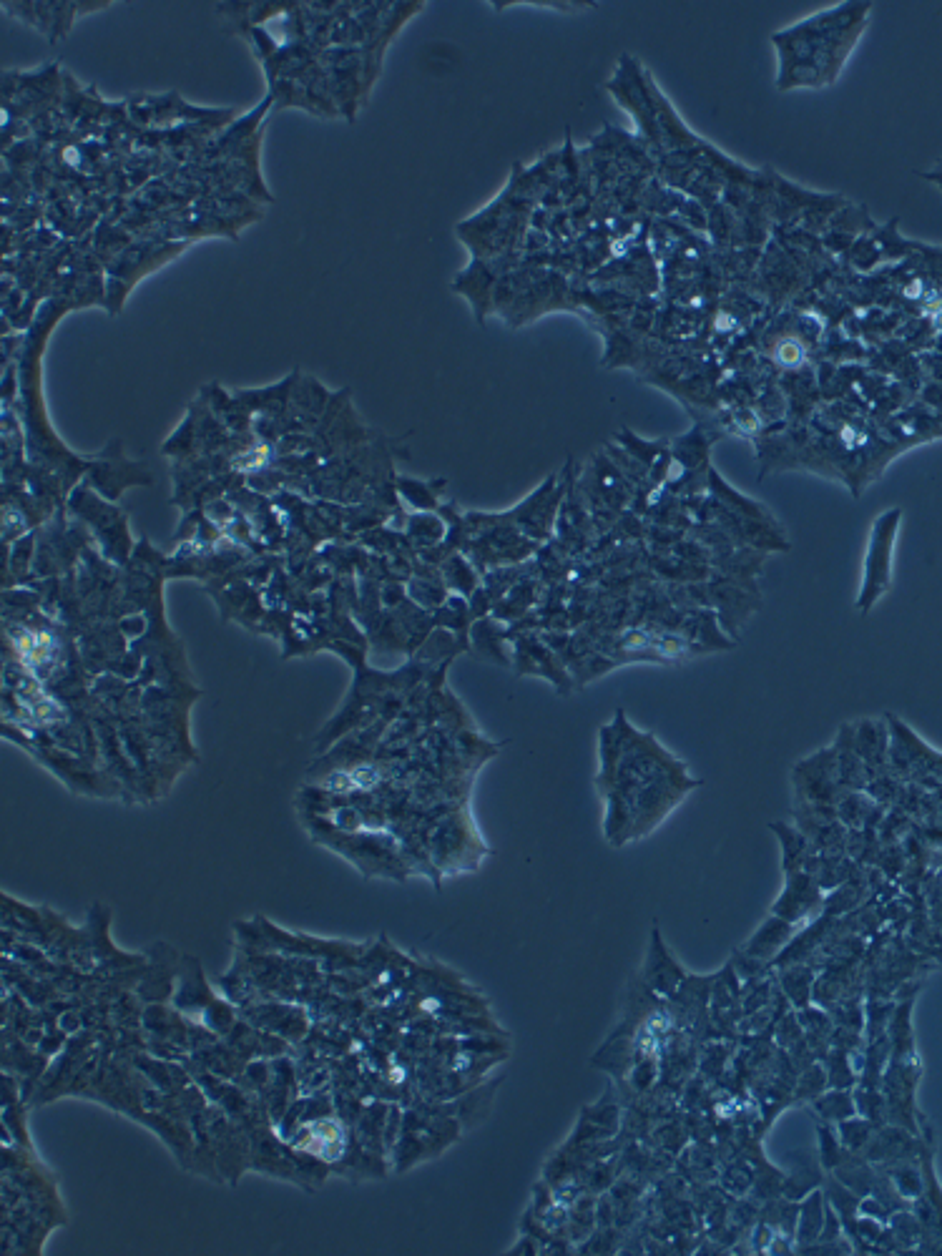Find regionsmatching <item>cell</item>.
I'll return each instance as SVG.
<instances>
[{
  "mask_svg": "<svg viewBox=\"0 0 942 1256\" xmlns=\"http://www.w3.org/2000/svg\"><path fill=\"white\" fill-rule=\"evenodd\" d=\"M621 716V752L611 772L598 774L596 787L606 802V840L621 847L649 834L699 782H691L679 759L654 734L636 731Z\"/></svg>",
  "mask_w": 942,
  "mask_h": 1256,
  "instance_id": "obj_1",
  "label": "cell"
},
{
  "mask_svg": "<svg viewBox=\"0 0 942 1256\" xmlns=\"http://www.w3.org/2000/svg\"><path fill=\"white\" fill-rule=\"evenodd\" d=\"M867 13V3H842L777 33L779 91L802 86L822 88L832 83L865 28Z\"/></svg>",
  "mask_w": 942,
  "mask_h": 1256,
  "instance_id": "obj_2",
  "label": "cell"
},
{
  "mask_svg": "<svg viewBox=\"0 0 942 1256\" xmlns=\"http://www.w3.org/2000/svg\"><path fill=\"white\" fill-rule=\"evenodd\" d=\"M902 510L890 508L875 520L870 533V546L865 556V576H862L857 608L862 613L872 611L875 603L890 591L892 586V556H895V538L900 528Z\"/></svg>",
  "mask_w": 942,
  "mask_h": 1256,
  "instance_id": "obj_3",
  "label": "cell"
},
{
  "mask_svg": "<svg viewBox=\"0 0 942 1256\" xmlns=\"http://www.w3.org/2000/svg\"><path fill=\"white\" fill-rule=\"evenodd\" d=\"M822 912L824 892L819 887V882L814 880V875H809L807 870L787 875V887H784V892L772 905V915H779L784 920L799 925V922L817 920Z\"/></svg>",
  "mask_w": 942,
  "mask_h": 1256,
  "instance_id": "obj_4",
  "label": "cell"
},
{
  "mask_svg": "<svg viewBox=\"0 0 942 1256\" xmlns=\"http://www.w3.org/2000/svg\"><path fill=\"white\" fill-rule=\"evenodd\" d=\"M686 978H689V973H686V970L681 968L679 960L669 953L659 927H654V932H651L649 950H646L644 970H641V980H644V985L654 995L669 1000L671 995L684 985Z\"/></svg>",
  "mask_w": 942,
  "mask_h": 1256,
  "instance_id": "obj_5",
  "label": "cell"
},
{
  "mask_svg": "<svg viewBox=\"0 0 942 1256\" xmlns=\"http://www.w3.org/2000/svg\"><path fill=\"white\" fill-rule=\"evenodd\" d=\"M794 935H797V925H794V922L784 920V917H779V915H772L769 920H764L762 925H759V930L754 932L747 942H744L742 950L752 955V958L764 960V963L772 965L774 960H777V955L787 948L789 942H792Z\"/></svg>",
  "mask_w": 942,
  "mask_h": 1256,
  "instance_id": "obj_6",
  "label": "cell"
},
{
  "mask_svg": "<svg viewBox=\"0 0 942 1256\" xmlns=\"http://www.w3.org/2000/svg\"><path fill=\"white\" fill-rule=\"evenodd\" d=\"M817 973L819 970L812 968L809 963L784 965V968H777L779 990L787 995L789 1005H792L794 1010L812 1003V990H814V980H817Z\"/></svg>",
  "mask_w": 942,
  "mask_h": 1256,
  "instance_id": "obj_7",
  "label": "cell"
},
{
  "mask_svg": "<svg viewBox=\"0 0 942 1256\" xmlns=\"http://www.w3.org/2000/svg\"><path fill=\"white\" fill-rule=\"evenodd\" d=\"M824 1209H827V1196L824 1191L814 1189L812 1194L799 1201V1219L797 1231H794V1249L819 1241L824 1226Z\"/></svg>",
  "mask_w": 942,
  "mask_h": 1256,
  "instance_id": "obj_8",
  "label": "cell"
},
{
  "mask_svg": "<svg viewBox=\"0 0 942 1256\" xmlns=\"http://www.w3.org/2000/svg\"><path fill=\"white\" fill-rule=\"evenodd\" d=\"M812 1111L822 1118L824 1123H837L845 1121V1118L857 1116V1103H855V1091L852 1088H827L822 1096H817L812 1101Z\"/></svg>",
  "mask_w": 942,
  "mask_h": 1256,
  "instance_id": "obj_9",
  "label": "cell"
},
{
  "mask_svg": "<svg viewBox=\"0 0 942 1256\" xmlns=\"http://www.w3.org/2000/svg\"><path fill=\"white\" fill-rule=\"evenodd\" d=\"M754 1174H757V1171H754V1164L749 1161V1156H744V1154L734 1156V1159L726 1161L724 1169H721V1174H719L721 1189H724L729 1196L742 1199L744 1194L752 1191Z\"/></svg>",
  "mask_w": 942,
  "mask_h": 1256,
  "instance_id": "obj_10",
  "label": "cell"
},
{
  "mask_svg": "<svg viewBox=\"0 0 942 1256\" xmlns=\"http://www.w3.org/2000/svg\"><path fill=\"white\" fill-rule=\"evenodd\" d=\"M772 829L777 832L779 842L784 847V872L792 875V872L804 870V862H807V837L799 834L794 827H787L784 822H774Z\"/></svg>",
  "mask_w": 942,
  "mask_h": 1256,
  "instance_id": "obj_11",
  "label": "cell"
},
{
  "mask_svg": "<svg viewBox=\"0 0 942 1256\" xmlns=\"http://www.w3.org/2000/svg\"><path fill=\"white\" fill-rule=\"evenodd\" d=\"M824 1071H827V1083L829 1088H852L860 1078V1071H855L850 1061V1053L842 1051V1048H829V1053L824 1056L822 1061Z\"/></svg>",
  "mask_w": 942,
  "mask_h": 1256,
  "instance_id": "obj_12",
  "label": "cell"
},
{
  "mask_svg": "<svg viewBox=\"0 0 942 1256\" xmlns=\"http://www.w3.org/2000/svg\"><path fill=\"white\" fill-rule=\"evenodd\" d=\"M875 1131H877V1123H872L870 1118L860 1116V1113L837 1123V1136H840L842 1146H845L847 1151H852V1154H862Z\"/></svg>",
  "mask_w": 942,
  "mask_h": 1256,
  "instance_id": "obj_13",
  "label": "cell"
},
{
  "mask_svg": "<svg viewBox=\"0 0 942 1256\" xmlns=\"http://www.w3.org/2000/svg\"><path fill=\"white\" fill-rule=\"evenodd\" d=\"M829 1088L827 1083V1071H824L822 1061H814L812 1066H807L804 1071H799L797 1083H794V1098L797 1101H807L812 1103L814 1098L822 1096L824 1091Z\"/></svg>",
  "mask_w": 942,
  "mask_h": 1256,
  "instance_id": "obj_14",
  "label": "cell"
},
{
  "mask_svg": "<svg viewBox=\"0 0 942 1256\" xmlns=\"http://www.w3.org/2000/svg\"><path fill=\"white\" fill-rule=\"evenodd\" d=\"M656 1081H659V1063H656L654 1056H641L639 1061L631 1066V1071H628V1088H631V1093H636V1096L651 1093V1088L656 1086Z\"/></svg>",
  "mask_w": 942,
  "mask_h": 1256,
  "instance_id": "obj_15",
  "label": "cell"
},
{
  "mask_svg": "<svg viewBox=\"0 0 942 1256\" xmlns=\"http://www.w3.org/2000/svg\"><path fill=\"white\" fill-rule=\"evenodd\" d=\"M817 1136H819V1164H822V1169L832 1171L834 1166H837L842 1159H845L847 1148L842 1146L840 1136H837V1133H834L832 1128H829V1123H827V1126H824V1123H819Z\"/></svg>",
  "mask_w": 942,
  "mask_h": 1256,
  "instance_id": "obj_16",
  "label": "cell"
},
{
  "mask_svg": "<svg viewBox=\"0 0 942 1256\" xmlns=\"http://www.w3.org/2000/svg\"><path fill=\"white\" fill-rule=\"evenodd\" d=\"M689 1136H691L689 1128L681 1126L679 1121H664L656 1126L654 1136L651 1138H654V1146L659 1148V1151H666V1154H679L681 1148L686 1146V1141H689Z\"/></svg>",
  "mask_w": 942,
  "mask_h": 1256,
  "instance_id": "obj_17",
  "label": "cell"
},
{
  "mask_svg": "<svg viewBox=\"0 0 942 1256\" xmlns=\"http://www.w3.org/2000/svg\"><path fill=\"white\" fill-rule=\"evenodd\" d=\"M892 1184H895V1191L905 1199H917L922 1196L925 1186H922V1176L920 1171L907 1166L905 1161H900L897 1166H892Z\"/></svg>",
  "mask_w": 942,
  "mask_h": 1256,
  "instance_id": "obj_18",
  "label": "cell"
},
{
  "mask_svg": "<svg viewBox=\"0 0 942 1256\" xmlns=\"http://www.w3.org/2000/svg\"><path fill=\"white\" fill-rule=\"evenodd\" d=\"M804 1040V1028L797 1018V1010L794 1013H784L779 1018V1023L774 1025V1043L782 1048V1051H792L794 1045L802 1043Z\"/></svg>",
  "mask_w": 942,
  "mask_h": 1256,
  "instance_id": "obj_19",
  "label": "cell"
},
{
  "mask_svg": "<svg viewBox=\"0 0 942 1256\" xmlns=\"http://www.w3.org/2000/svg\"><path fill=\"white\" fill-rule=\"evenodd\" d=\"M855 1103H857V1113L865 1118H870L872 1123H880V1118L885 1116V1098L875 1091L872 1086H862L855 1091Z\"/></svg>",
  "mask_w": 942,
  "mask_h": 1256,
  "instance_id": "obj_20",
  "label": "cell"
},
{
  "mask_svg": "<svg viewBox=\"0 0 942 1256\" xmlns=\"http://www.w3.org/2000/svg\"><path fill=\"white\" fill-rule=\"evenodd\" d=\"M726 1058H729V1053L724 1051V1045H709L704 1061H701V1073L706 1078H719L726 1071Z\"/></svg>",
  "mask_w": 942,
  "mask_h": 1256,
  "instance_id": "obj_21",
  "label": "cell"
},
{
  "mask_svg": "<svg viewBox=\"0 0 942 1256\" xmlns=\"http://www.w3.org/2000/svg\"><path fill=\"white\" fill-rule=\"evenodd\" d=\"M777 360H779V365H784V367H797L799 362L804 360L802 345L794 340H782L777 347Z\"/></svg>",
  "mask_w": 942,
  "mask_h": 1256,
  "instance_id": "obj_22",
  "label": "cell"
},
{
  "mask_svg": "<svg viewBox=\"0 0 942 1256\" xmlns=\"http://www.w3.org/2000/svg\"><path fill=\"white\" fill-rule=\"evenodd\" d=\"M932 915L942 925V882L932 890Z\"/></svg>",
  "mask_w": 942,
  "mask_h": 1256,
  "instance_id": "obj_23",
  "label": "cell"
}]
</instances>
